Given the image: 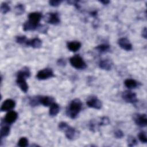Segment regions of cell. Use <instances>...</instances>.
Masks as SVG:
<instances>
[{"mask_svg":"<svg viewBox=\"0 0 147 147\" xmlns=\"http://www.w3.org/2000/svg\"><path fill=\"white\" fill-rule=\"evenodd\" d=\"M137 144L136 138L133 136H129L127 138V145L129 146H133Z\"/></svg>","mask_w":147,"mask_h":147,"instance_id":"28","label":"cell"},{"mask_svg":"<svg viewBox=\"0 0 147 147\" xmlns=\"http://www.w3.org/2000/svg\"><path fill=\"white\" fill-rule=\"evenodd\" d=\"M61 2H62V1H60V0H51L49 1V5L53 7H57L59 6Z\"/></svg>","mask_w":147,"mask_h":147,"instance_id":"29","label":"cell"},{"mask_svg":"<svg viewBox=\"0 0 147 147\" xmlns=\"http://www.w3.org/2000/svg\"><path fill=\"white\" fill-rule=\"evenodd\" d=\"M69 62L73 67L78 69H83L87 67L82 57L78 55L71 57L69 59Z\"/></svg>","mask_w":147,"mask_h":147,"instance_id":"5","label":"cell"},{"mask_svg":"<svg viewBox=\"0 0 147 147\" xmlns=\"http://www.w3.org/2000/svg\"><path fill=\"white\" fill-rule=\"evenodd\" d=\"M90 14H91V16H92V17H95V16H96V15H97V11H91V12L90 13Z\"/></svg>","mask_w":147,"mask_h":147,"instance_id":"35","label":"cell"},{"mask_svg":"<svg viewBox=\"0 0 147 147\" xmlns=\"http://www.w3.org/2000/svg\"><path fill=\"white\" fill-rule=\"evenodd\" d=\"M133 120L136 124L144 127L146 126L147 118L145 114H135L133 115Z\"/></svg>","mask_w":147,"mask_h":147,"instance_id":"8","label":"cell"},{"mask_svg":"<svg viewBox=\"0 0 147 147\" xmlns=\"http://www.w3.org/2000/svg\"><path fill=\"white\" fill-rule=\"evenodd\" d=\"M27 40L28 39L25 36H17L16 38V42L20 44L25 45Z\"/></svg>","mask_w":147,"mask_h":147,"instance_id":"25","label":"cell"},{"mask_svg":"<svg viewBox=\"0 0 147 147\" xmlns=\"http://www.w3.org/2000/svg\"><path fill=\"white\" fill-rule=\"evenodd\" d=\"M59 129L65 133L66 137L69 140H74L77 137V131L75 128L70 126L65 122L59 123Z\"/></svg>","mask_w":147,"mask_h":147,"instance_id":"4","label":"cell"},{"mask_svg":"<svg viewBox=\"0 0 147 147\" xmlns=\"http://www.w3.org/2000/svg\"><path fill=\"white\" fill-rule=\"evenodd\" d=\"M45 21L52 25H57L60 23V20L59 14L57 13H48L45 16Z\"/></svg>","mask_w":147,"mask_h":147,"instance_id":"9","label":"cell"},{"mask_svg":"<svg viewBox=\"0 0 147 147\" xmlns=\"http://www.w3.org/2000/svg\"><path fill=\"white\" fill-rule=\"evenodd\" d=\"M123 136V133L121 130H117L114 132V136L116 138H121Z\"/></svg>","mask_w":147,"mask_h":147,"instance_id":"31","label":"cell"},{"mask_svg":"<svg viewBox=\"0 0 147 147\" xmlns=\"http://www.w3.org/2000/svg\"><path fill=\"white\" fill-rule=\"evenodd\" d=\"M15 102L11 99H7L2 103L1 110V111H7L12 110L15 107Z\"/></svg>","mask_w":147,"mask_h":147,"instance_id":"13","label":"cell"},{"mask_svg":"<svg viewBox=\"0 0 147 147\" xmlns=\"http://www.w3.org/2000/svg\"><path fill=\"white\" fill-rule=\"evenodd\" d=\"M142 36L145 38H146V28H144V29L142 30Z\"/></svg>","mask_w":147,"mask_h":147,"instance_id":"33","label":"cell"},{"mask_svg":"<svg viewBox=\"0 0 147 147\" xmlns=\"http://www.w3.org/2000/svg\"><path fill=\"white\" fill-rule=\"evenodd\" d=\"M99 126H103V125H107L110 123V120L109 118L107 117H103L100 118L99 122L98 123Z\"/></svg>","mask_w":147,"mask_h":147,"instance_id":"26","label":"cell"},{"mask_svg":"<svg viewBox=\"0 0 147 147\" xmlns=\"http://www.w3.org/2000/svg\"><path fill=\"white\" fill-rule=\"evenodd\" d=\"M67 48L71 52H76L81 47V43L79 41H71L67 43Z\"/></svg>","mask_w":147,"mask_h":147,"instance_id":"17","label":"cell"},{"mask_svg":"<svg viewBox=\"0 0 147 147\" xmlns=\"http://www.w3.org/2000/svg\"><path fill=\"white\" fill-rule=\"evenodd\" d=\"M122 97L125 102L129 103L134 104L138 101L136 94L131 91H123L122 94Z\"/></svg>","mask_w":147,"mask_h":147,"instance_id":"7","label":"cell"},{"mask_svg":"<svg viewBox=\"0 0 147 147\" xmlns=\"http://www.w3.org/2000/svg\"><path fill=\"white\" fill-rule=\"evenodd\" d=\"M87 105L91 108L100 109L102 107L101 101L96 96H91L86 102Z\"/></svg>","mask_w":147,"mask_h":147,"instance_id":"10","label":"cell"},{"mask_svg":"<svg viewBox=\"0 0 147 147\" xmlns=\"http://www.w3.org/2000/svg\"><path fill=\"white\" fill-rule=\"evenodd\" d=\"M100 3H103V5H107L109 2H110V1H105V0H103V1H99Z\"/></svg>","mask_w":147,"mask_h":147,"instance_id":"34","label":"cell"},{"mask_svg":"<svg viewBox=\"0 0 147 147\" xmlns=\"http://www.w3.org/2000/svg\"><path fill=\"white\" fill-rule=\"evenodd\" d=\"M30 76V72L28 67H24L17 73L16 83L18 87L24 92H26L28 90V85L26 81V78H29Z\"/></svg>","mask_w":147,"mask_h":147,"instance_id":"2","label":"cell"},{"mask_svg":"<svg viewBox=\"0 0 147 147\" xmlns=\"http://www.w3.org/2000/svg\"><path fill=\"white\" fill-rule=\"evenodd\" d=\"M38 101L39 105H42L44 106H50L55 102L54 98L49 96H38Z\"/></svg>","mask_w":147,"mask_h":147,"instance_id":"14","label":"cell"},{"mask_svg":"<svg viewBox=\"0 0 147 147\" xmlns=\"http://www.w3.org/2000/svg\"><path fill=\"white\" fill-rule=\"evenodd\" d=\"M57 64L59 65H61V66H64L65 64H66V63H65V61L63 59H60L57 60Z\"/></svg>","mask_w":147,"mask_h":147,"instance_id":"32","label":"cell"},{"mask_svg":"<svg viewBox=\"0 0 147 147\" xmlns=\"http://www.w3.org/2000/svg\"><path fill=\"white\" fill-rule=\"evenodd\" d=\"M25 45L30 46L33 48H40L42 45V41L38 38H34L30 40L28 39Z\"/></svg>","mask_w":147,"mask_h":147,"instance_id":"15","label":"cell"},{"mask_svg":"<svg viewBox=\"0 0 147 147\" xmlns=\"http://www.w3.org/2000/svg\"><path fill=\"white\" fill-rule=\"evenodd\" d=\"M18 118V114L15 111H9L6 114L4 119V122L7 125H10L14 123Z\"/></svg>","mask_w":147,"mask_h":147,"instance_id":"11","label":"cell"},{"mask_svg":"<svg viewBox=\"0 0 147 147\" xmlns=\"http://www.w3.org/2000/svg\"><path fill=\"white\" fill-rule=\"evenodd\" d=\"M42 18V14L40 12H32L28 15V20L23 25L24 31H33L37 30Z\"/></svg>","mask_w":147,"mask_h":147,"instance_id":"1","label":"cell"},{"mask_svg":"<svg viewBox=\"0 0 147 147\" xmlns=\"http://www.w3.org/2000/svg\"><path fill=\"white\" fill-rule=\"evenodd\" d=\"M60 111V107L58 104L53 102L51 106L49 111V114L51 116H56Z\"/></svg>","mask_w":147,"mask_h":147,"instance_id":"18","label":"cell"},{"mask_svg":"<svg viewBox=\"0 0 147 147\" xmlns=\"http://www.w3.org/2000/svg\"><path fill=\"white\" fill-rule=\"evenodd\" d=\"M112 65H113V63L111 61L110 59H107L102 60L99 63V68L106 71L110 70L112 68Z\"/></svg>","mask_w":147,"mask_h":147,"instance_id":"16","label":"cell"},{"mask_svg":"<svg viewBox=\"0 0 147 147\" xmlns=\"http://www.w3.org/2000/svg\"><path fill=\"white\" fill-rule=\"evenodd\" d=\"M54 76L55 75L53 71L51 68H46L40 70L36 75V78L40 80H42L51 78Z\"/></svg>","mask_w":147,"mask_h":147,"instance_id":"6","label":"cell"},{"mask_svg":"<svg viewBox=\"0 0 147 147\" xmlns=\"http://www.w3.org/2000/svg\"><path fill=\"white\" fill-rule=\"evenodd\" d=\"M95 49L100 53H103L109 51L110 49V45L107 44H100L96 46Z\"/></svg>","mask_w":147,"mask_h":147,"instance_id":"21","label":"cell"},{"mask_svg":"<svg viewBox=\"0 0 147 147\" xmlns=\"http://www.w3.org/2000/svg\"><path fill=\"white\" fill-rule=\"evenodd\" d=\"M37 30H38V31L40 32V33H45L48 30V27L44 25H40Z\"/></svg>","mask_w":147,"mask_h":147,"instance_id":"30","label":"cell"},{"mask_svg":"<svg viewBox=\"0 0 147 147\" xmlns=\"http://www.w3.org/2000/svg\"><path fill=\"white\" fill-rule=\"evenodd\" d=\"M138 139L142 143H146L147 142V138L146 133L145 131H141L138 134Z\"/></svg>","mask_w":147,"mask_h":147,"instance_id":"27","label":"cell"},{"mask_svg":"<svg viewBox=\"0 0 147 147\" xmlns=\"http://www.w3.org/2000/svg\"><path fill=\"white\" fill-rule=\"evenodd\" d=\"M124 84L125 86L129 89L135 88L138 86V83L134 79H127L125 80Z\"/></svg>","mask_w":147,"mask_h":147,"instance_id":"19","label":"cell"},{"mask_svg":"<svg viewBox=\"0 0 147 147\" xmlns=\"http://www.w3.org/2000/svg\"><path fill=\"white\" fill-rule=\"evenodd\" d=\"M14 11L16 15H21L25 12V7L22 4H18L14 7Z\"/></svg>","mask_w":147,"mask_h":147,"instance_id":"22","label":"cell"},{"mask_svg":"<svg viewBox=\"0 0 147 147\" xmlns=\"http://www.w3.org/2000/svg\"><path fill=\"white\" fill-rule=\"evenodd\" d=\"M82 108V103L78 98L72 100L66 109V114L72 119H75Z\"/></svg>","mask_w":147,"mask_h":147,"instance_id":"3","label":"cell"},{"mask_svg":"<svg viewBox=\"0 0 147 147\" xmlns=\"http://www.w3.org/2000/svg\"><path fill=\"white\" fill-rule=\"evenodd\" d=\"M28 145V140L26 137H21L18 142V146L21 147H25Z\"/></svg>","mask_w":147,"mask_h":147,"instance_id":"24","label":"cell"},{"mask_svg":"<svg viewBox=\"0 0 147 147\" xmlns=\"http://www.w3.org/2000/svg\"><path fill=\"white\" fill-rule=\"evenodd\" d=\"M10 10V7L6 2H3L1 5V11L2 14H6Z\"/></svg>","mask_w":147,"mask_h":147,"instance_id":"23","label":"cell"},{"mask_svg":"<svg viewBox=\"0 0 147 147\" xmlns=\"http://www.w3.org/2000/svg\"><path fill=\"white\" fill-rule=\"evenodd\" d=\"M118 45L123 49L129 51L132 49V45L130 41L126 37H122L118 40Z\"/></svg>","mask_w":147,"mask_h":147,"instance_id":"12","label":"cell"},{"mask_svg":"<svg viewBox=\"0 0 147 147\" xmlns=\"http://www.w3.org/2000/svg\"><path fill=\"white\" fill-rule=\"evenodd\" d=\"M10 133V127L8 125H2L1 128V138L7 137Z\"/></svg>","mask_w":147,"mask_h":147,"instance_id":"20","label":"cell"}]
</instances>
